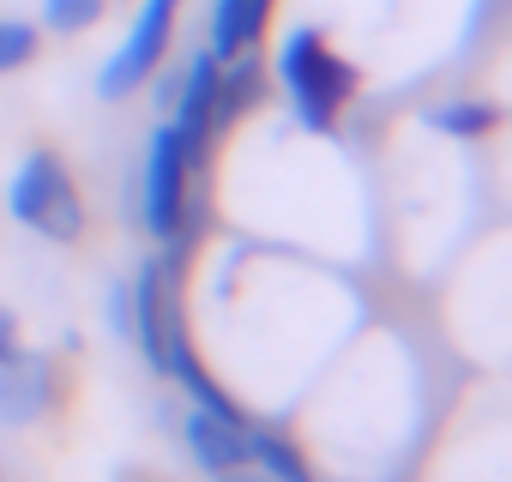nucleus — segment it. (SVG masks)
Here are the masks:
<instances>
[{
	"instance_id": "obj_5",
	"label": "nucleus",
	"mask_w": 512,
	"mask_h": 482,
	"mask_svg": "<svg viewBox=\"0 0 512 482\" xmlns=\"http://www.w3.org/2000/svg\"><path fill=\"white\" fill-rule=\"evenodd\" d=\"M127 296H133V332H127V338L145 350L151 374H163V362H169V344H175V332H181V296H175L169 260H145Z\"/></svg>"
},
{
	"instance_id": "obj_8",
	"label": "nucleus",
	"mask_w": 512,
	"mask_h": 482,
	"mask_svg": "<svg viewBox=\"0 0 512 482\" xmlns=\"http://www.w3.org/2000/svg\"><path fill=\"white\" fill-rule=\"evenodd\" d=\"M247 428L253 422H223L211 410H193L187 416V452L199 458L205 476H235L247 464Z\"/></svg>"
},
{
	"instance_id": "obj_6",
	"label": "nucleus",
	"mask_w": 512,
	"mask_h": 482,
	"mask_svg": "<svg viewBox=\"0 0 512 482\" xmlns=\"http://www.w3.org/2000/svg\"><path fill=\"white\" fill-rule=\"evenodd\" d=\"M169 103H175V133H181V151L193 157V169L211 157V145L223 139V127H217V55L205 49V55H193L187 67H181V79L169 85Z\"/></svg>"
},
{
	"instance_id": "obj_14",
	"label": "nucleus",
	"mask_w": 512,
	"mask_h": 482,
	"mask_svg": "<svg viewBox=\"0 0 512 482\" xmlns=\"http://www.w3.org/2000/svg\"><path fill=\"white\" fill-rule=\"evenodd\" d=\"M109 320H115L121 338L133 332V296H127V284H115V296H109Z\"/></svg>"
},
{
	"instance_id": "obj_3",
	"label": "nucleus",
	"mask_w": 512,
	"mask_h": 482,
	"mask_svg": "<svg viewBox=\"0 0 512 482\" xmlns=\"http://www.w3.org/2000/svg\"><path fill=\"white\" fill-rule=\"evenodd\" d=\"M175 19H181V0H139V13H133V25H127V43H121V49L103 61V73H97V91H103L109 103L133 97L145 79L163 73V61H169V49H175Z\"/></svg>"
},
{
	"instance_id": "obj_9",
	"label": "nucleus",
	"mask_w": 512,
	"mask_h": 482,
	"mask_svg": "<svg viewBox=\"0 0 512 482\" xmlns=\"http://www.w3.org/2000/svg\"><path fill=\"white\" fill-rule=\"evenodd\" d=\"M272 7L278 0H211V55L229 61L241 49H260L272 31Z\"/></svg>"
},
{
	"instance_id": "obj_4",
	"label": "nucleus",
	"mask_w": 512,
	"mask_h": 482,
	"mask_svg": "<svg viewBox=\"0 0 512 482\" xmlns=\"http://www.w3.org/2000/svg\"><path fill=\"white\" fill-rule=\"evenodd\" d=\"M187 187H193V157L181 151V133L163 121L151 133V157H145V229L157 241H175L187 223Z\"/></svg>"
},
{
	"instance_id": "obj_1",
	"label": "nucleus",
	"mask_w": 512,
	"mask_h": 482,
	"mask_svg": "<svg viewBox=\"0 0 512 482\" xmlns=\"http://www.w3.org/2000/svg\"><path fill=\"white\" fill-rule=\"evenodd\" d=\"M278 85L308 133H338L344 109L362 97V67L338 55V43L320 25H296L278 49Z\"/></svg>"
},
{
	"instance_id": "obj_12",
	"label": "nucleus",
	"mask_w": 512,
	"mask_h": 482,
	"mask_svg": "<svg viewBox=\"0 0 512 482\" xmlns=\"http://www.w3.org/2000/svg\"><path fill=\"white\" fill-rule=\"evenodd\" d=\"M103 13H109V0H43V25L55 37H79L91 25H103Z\"/></svg>"
},
{
	"instance_id": "obj_11",
	"label": "nucleus",
	"mask_w": 512,
	"mask_h": 482,
	"mask_svg": "<svg viewBox=\"0 0 512 482\" xmlns=\"http://www.w3.org/2000/svg\"><path fill=\"white\" fill-rule=\"evenodd\" d=\"M247 464H260L272 482H314V464L302 458V446L272 428H247Z\"/></svg>"
},
{
	"instance_id": "obj_2",
	"label": "nucleus",
	"mask_w": 512,
	"mask_h": 482,
	"mask_svg": "<svg viewBox=\"0 0 512 482\" xmlns=\"http://www.w3.org/2000/svg\"><path fill=\"white\" fill-rule=\"evenodd\" d=\"M7 211L37 229L43 241H55V248H73V241L85 235V193H79V175L67 169V157L55 145H31L25 163L13 169V187H7Z\"/></svg>"
},
{
	"instance_id": "obj_13",
	"label": "nucleus",
	"mask_w": 512,
	"mask_h": 482,
	"mask_svg": "<svg viewBox=\"0 0 512 482\" xmlns=\"http://www.w3.org/2000/svg\"><path fill=\"white\" fill-rule=\"evenodd\" d=\"M37 49H43V31H37V25H25V19H0V79L19 73V67H31Z\"/></svg>"
},
{
	"instance_id": "obj_7",
	"label": "nucleus",
	"mask_w": 512,
	"mask_h": 482,
	"mask_svg": "<svg viewBox=\"0 0 512 482\" xmlns=\"http://www.w3.org/2000/svg\"><path fill=\"white\" fill-rule=\"evenodd\" d=\"M61 398V368L43 350H19L0 362V428H31L55 410Z\"/></svg>"
},
{
	"instance_id": "obj_10",
	"label": "nucleus",
	"mask_w": 512,
	"mask_h": 482,
	"mask_svg": "<svg viewBox=\"0 0 512 482\" xmlns=\"http://www.w3.org/2000/svg\"><path fill=\"white\" fill-rule=\"evenodd\" d=\"M422 121H428L434 133H446V139L476 145V139H494V133H500L506 109H500V103H488V97H446V103H434Z\"/></svg>"
},
{
	"instance_id": "obj_15",
	"label": "nucleus",
	"mask_w": 512,
	"mask_h": 482,
	"mask_svg": "<svg viewBox=\"0 0 512 482\" xmlns=\"http://www.w3.org/2000/svg\"><path fill=\"white\" fill-rule=\"evenodd\" d=\"M25 350V338H19V320L7 314V308H0V362H7V356H19Z\"/></svg>"
}]
</instances>
